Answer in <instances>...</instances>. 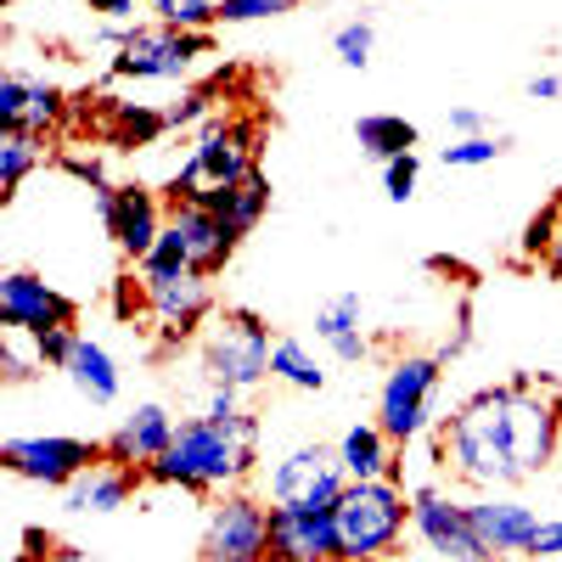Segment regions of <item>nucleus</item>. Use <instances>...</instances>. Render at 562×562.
<instances>
[{
  "mask_svg": "<svg viewBox=\"0 0 562 562\" xmlns=\"http://www.w3.org/2000/svg\"><path fill=\"white\" fill-rule=\"evenodd\" d=\"M259 461V416L237 411V416H186L175 428V445L147 467V484H169L186 495H225L237 490Z\"/></svg>",
  "mask_w": 562,
  "mask_h": 562,
  "instance_id": "nucleus-1",
  "label": "nucleus"
},
{
  "mask_svg": "<svg viewBox=\"0 0 562 562\" xmlns=\"http://www.w3.org/2000/svg\"><path fill=\"white\" fill-rule=\"evenodd\" d=\"M512 383H490L479 394H467L450 422L439 428V461L450 467V479L473 484V490H512L524 484L518 450H512Z\"/></svg>",
  "mask_w": 562,
  "mask_h": 562,
  "instance_id": "nucleus-2",
  "label": "nucleus"
},
{
  "mask_svg": "<svg viewBox=\"0 0 562 562\" xmlns=\"http://www.w3.org/2000/svg\"><path fill=\"white\" fill-rule=\"evenodd\" d=\"M338 518V557L344 562H394L411 529V490L394 479L349 484L333 506Z\"/></svg>",
  "mask_w": 562,
  "mask_h": 562,
  "instance_id": "nucleus-3",
  "label": "nucleus"
},
{
  "mask_svg": "<svg viewBox=\"0 0 562 562\" xmlns=\"http://www.w3.org/2000/svg\"><path fill=\"white\" fill-rule=\"evenodd\" d=\"M259 147H265V124L254 113H214L198 140H192V158L175 169V180L164 186L169 203H192L209 186H231V180H248L259 169Z\"/></svg>",
  "mask_w": 562,
  "mask_h": 562,
  "instance_id": "nucleus-4",
  "label": "nucleus"
},
{
  "mask_svg": "<svg viewBox=\"0 0 562 562\" xmlns=\"http://www.w3.org/2000/svg\"><path fill=\"white\" fill-rule=\"evenodd\" d=\"M270 321L248 304H225L214 315V326L203 333V371H209V389H237L254 394L270 378Z\"/></svg>",
  "mask_w": 562,
  "mask_h": 562,
  "instance_id": "nucleus-5",
  "label": "nucleus"
},
{
  "mask_svg": "<svg viewBox=\"0 0 562 562\" xmlns=\"http://www.w3.org/2000/svg\"><path fill=\"white\" fill-rule=\"evenodd\" d=\"M439 378H445V360L439 355H405L389 366V378L378 389V428L411 450L434 422V400H439Z\"/></svg>",
  "mask_w": 562,
  "mask_h": 562,
  "instance_id": "nucleus-6",
  "label": "nucleus"
},
{
  "mask_svg": "<svg viewBox=\"0 0 562 562\" xmlns=\"http://www.w3.org/2000/svg\"><path fill=\"white\" fill-rule=\"evenodd\" d=\"M506 422H512V450H518L524 479H540L557 461V445H562V394L551 383H535L529 371H518V378H512Z\"/></svg>",
  "mask_w": 562,
  "mask_h": 562,
  "instance_id": "nucleus-7",
  "label": "nucleus"
},
{
  "mask_svg": "<svg viewBox=\"0 0 562 562\" xmlns=\"http://www.w3.org/2000/svg\"><path fill=\"white\" fill-rule=\"evenodd\" d=\"M214 52V34H186L169 23H135L113 52V79H186L198 57Z\"/></svg>",
  "mask_w": 562,
  "mask_h": 562,
  "instance_id": "nucleus-8",
  "label": "nucleus"
},
{
  "mask_svg": "<svg viewBox=\"0 0 562 562\" xmlns=\"http://www.w3.org/2000/svg\"><path fill=\"white\" fill-rule=\"evenodd\" d=\"M198 562H270V506L243 490H225L209 506Z\"/></svg>",
  "mask_w": 562,
  "mask_h": 562,
  "instance_id": "nucleus-9",
  "label": "nucleus"
},
{
  "mask_svg": "<svg viewBox=\"0 0 562 562\" xmlns=\"http://www.w3.org/2000/svg\"><path fill=\"white\" fill-rule=\"evenodd\" d=\"M135 281H140V293H147V310H153V321H158L164 349L192 344L198 326H203L209 315H220V310H214V288H209L214 276L164 270V276H135Z\"/></svg>",
  "mask_w": 562,
  "mask_h": 562,
  "instance_id": "nucleus-10",
  "label": "nucleus"
},
{
  "mask_svg": "<svg viewBox=\"0 0 562 562\" xmlns=\"http://www.w3.org/2000/svg\"><path fill=\"white\" fill-rule=\"evenodd\" d=\"M411 529L422 535V546L439 551L445 562H495L473 529V506L456 501L450 490L439 484H422L411 490Z\"/></svg>",
  "mask_w": 562,
  "mask_h": 562,
  "instance_id": "nucleus-11",
  "label": "nucleus"
},
{
  "mask_svg": "<svg viewBox=\"0 0 562 562\" xmlns=\"http://www.w3.org/2000/svg\"><path fill=\"white\" fill-rule=\"evenodd\" d=\"M349 490V473L338 450L326 445H293L270 467V506H338Z\"/></svg>",
  "mask_w": 562,
  "mask_h": 562,
  "instance_id": "nucleus-12",
  "label": "nucleus"
},
{
  "mask_svg": "<svg viewBox=\"0 0 562 562\" xmlns=\"http://www.w3.org/2000/svg\"><path fill=\"white\" fill-rule=\"evenodd\" d=\"M108 450L97 439H68V434H40V439H7L0 445V461L7 473L45 484V490H68L85 467H97Z\"/></svg>",
  "mask_w": 562,
  "mask_h": 562,
  "instance_id": "nucleus-13",
  "label": "nucleus"
},
{
  "mask_svg": "<svg viewBox=\"0 0 562 562\" xmlns=\"http://www.w3.org/2000/svg\"><path fill=\"white\" fill-rule=\"evenodd\" d=\"M158 243H169L175 259L186 270H198V276H220L243 248L237 231H231L220 214H209L203 203H169V225H164Z\"/></svg>",
  "mask_w": 562,
  "mask_h": 562,
  "instance_id": "nucleus-14",
  "label": "nucleus"
},
{
  "mask_svg": "<svg viewBox=\"0 0 562 562\" xmlns=\"http://www.w3.org/2000/svg\"><path fill=\"white\" fill-rule=\"evenodd\" d=\"M97 214H102L108 237L119 243V254L130 265L147 259L164 237V225H169L158 192H147V186H97Z\"/></svg>",
  "mask_w": 562,
  "mask_h": 562,
  "instance_id": "nucleus-15",
  "label": "nucleus"
},
{
  "mask_svg": "<svg viewBox=\"0 0 562 562\" xmlns=\"http://www.w3.org/2000/svg\"><path fill=\"white\" fill-rule=\"evenodd\" d=\"M0 326L40 338V333H57V326H79V304L34 270H7L0 276Z\"/></svg>",
  "mask_w": 562,
  "mask_h": 562,
  "instance_id": "nucleus-16",
  "label": "nucleus"
},
{
  "mask_svg": "<svg viewBox=\"0 0 562 562\" xmlns=\"http://www.w3.org/2000/svg\"><path fill=\"white\" fill-rule=\"evenodd\" d=\"M270 562H338L333 506H270Z\"/></svg>",
  "mask_w": 562,
  "mask_h": 562,
  "instance_id": "nucleus-17",
  "label": "nucleus"
},
{
  "mask_svg": "<svg viewBox=\"0 0 562 562\" xmlns=\"http://www.w3.org/2000/svg\"><path fill=\"white\" fill-rule=\"evenodd\" d=\"M473 506V529L484 540L490 557H529L535 551V535H540V512L518 495H501V490H484L479 501H467Z\"/></svg>",
  "mask_w": 562,
  "mask_h": 562,
  "instance_id": "nucleus-18",
  "label": "nucleus"
},
{
  "mask_svg": "<svg viewBox=\"0 0 562 562\" xmlns=\"http://www.w3.org/2000/svg\"><path fill=\"white\" fill-rule=\"evenodd\" d=\"M175 428L180 422L169 416V405H135L102 439V450H108V461H124V467H140V473H147V467L175 445Z\"/></svg>",
  "mask_w": 562,
  "mask_h": 562,
  "instance_id": "nucleus-19",
  "label": "nucleus"
},
{
  "mask_svg": "<svg viewBox=\"0 0 562 562\" xmlns=\"http://www.w3.org/2000/svg\"><path fill=\"white\" fill-rule=\"evenodd\" d=\"M338 461H344L349 484H371V479L405 484V450L378 428V422H355V428L338 439Z\"/></svg>",
  "mask_w": 562,
  "mask_h": 562,
  "instance_id": "nucleus-20",
  "label": "nucleus"
},
{
  "mask_svg": "<svg viewBox=\"0 0 562 562\" xmlns=\"http://www.w3.org/2000/svg\"><path fill=\"white\" fill-rule=\"evenodd\" d=\"M147 484V473L140 467H124V461H97V467H85V473L63 490L68 495V512H119V506H130V495Z\"/></svg>",
  "mask_w": 562,
  "mask_h": 562,
  "instance_id": "nucleus-21",
  "label": "nucleus"
},
{
  "mask_svg": "<svg viewBox=\"0 0 562 562\" xmlns=\"http://www.w3.org/2000/svg\"><path fill=\"white\" fill-rule=\"evenodd\" d=\"M192 203H203L209 214H220L237 237H248V231H259V220L270 214V175L254 169L248 180H231V186H209V192H198Z\"/></svg>",
  "mask_w": 562,
  "mask_h": 562,
  "instance_id": "nucleus-22",
  "label": "nucleus"
},
{
  "mask_svg": "<svg viewBox=\"0 0 562 562\" xmlns=\"http://www.w3.org/2000/svg\"><path fill=\"white\" fill-rule=\"evenodd\" d=\"M315 338L333 349L344 366L366 360L371 355V338H366V304H360V293H338L333 304H321L315 310Z\"/></svg>",
  "mask_w": 562,
  "mask_h": 562,
  "instance_id": "nucleus-23",
  "label": "nucleus"
},
{
  "mask_svg": "<svg viewBox=\"0 0 562 562\" xmlns=\"http://www.w3.org/2000/svg\"><path fill=\"white\" fill-rule=\"evenodd\" d=\"M68 383L90 400V405H113L119 400V366H113V355L97 344V338H85L79 333V344H74V355H68Z\"/></svg>",
  "mask_w": 562,
  "mask_h": 562,
  "instance_id": "nucleus-24",
  "label": "nucleus"
},
{
  "mask_svg": "<svg viewBox=\"0 0 562 562\" xmlns=\"http://www.w3.org/2000/svg\"><path fill=\"white\" fill-rule=\"evenodd\" d=\"M158 135H169V113L147 108V102H113L102 108V140L108 147H153Z\"/></svg>",
  "mask_w": 562,
  "mask_h": 562,
  "instance_id": "nucleus-25",
  "label": "nucleus"
},
{
  "mask_svg": "<svg viewBox=\"0 0 562 562\" xmlns=\"http://www.w3.org/2000/svg\"><path fill=\"white\" fill-rule=\"evenodd\" d=\"M355 140H360L366 158L394 164V158L416 153V124L400 119V113H360V119H355Z\"/></svg>",
  "mask_w": 562,
  "mask_h": 562,
  "instance_id": "nucleus-26",
  "label": "nucleus"
},
{
  "mask_svg": "<svg viewBox=\"0 0 562 562\" xmlns=\"http://www.w3.org/2000/svg\"><path fill=\"white\" fill-rule=\"evenodd\" d=\"M68 113H74V102L63 97L52 79L23 74V130H29V135H40V140L57 135V130L68 124Z\"/></svg>",
  "mask_w": 562,
  "mask_h": 562,
  "instance_id": "nucleus-27",
  "label": "nucleus"
},
{
  "mask_svg": "<svg viewBox=\"0 0 562 562\" xmlns=\"http://www.w3.org/2000/svg\"><path fill=\"white\" fill-rule=\"evenodd\" d=\"M45 158V140L29 130H0V203L18 198V186L29 180V169Z\"/></svg>",
  "mask_w": 562,
  "mask_h": 562,
  "instance_id": "nucleus-28",
  "label": "nucleus"
},
{
  "mask_svg": "<svg viewBox=\"0 0 562 562\" xmlns=\"http://www.w3.org/2000/svg\"><path fill=\"white\" fill-rule=\"evenodd\" d=\"M270 378L288 383V389H299V394H321V389H326L321 360H315L299 338H276V349H270Z\"/></svg>",
  "mask_w": 562,
  "mask_h": 562,
  "instance_id": "nucleus-29",
  "label": "nucleus"
},
{
  "mask_svg": "<svg viewBox=\"0 0 562 562\" xmlns=\"http://www.w3.org/2000/svg\"><path fill=\"white\" fill-rule=\"evenodd\" d=\"M158 23L186 29V34H209L220 23V0H158Z\"/></svg>",
  "mask_w": 562,
  "mask_h": 562,
  "instance_id": "nucleus-30",
  "label": "nucleus"
},
{
  "mask_svg": "<svg viewBox=\"0 0 562 562\" xmlns=\"http://www.w3.org/2000/svg\"><path fill=\"white\" fill-rule=\"evenodd\" d=\"M371 45H378V23H371V18H349L333 34V52H338L344 68H366L371 63Z\"/></svg>",
  "mask_w": 562,
  "mask_h": 562,
  "instance_id": "nucleus-31",
  "label": "nucleus"
},
{
  "mask_svg": "<svg viewBox=\"0 0 562 562\" xmlns=\"http://www.w3.org/2000/svg\"><path fill=\"white\" fill-rule=\"evenodd\" d=\"M506 147H512L506 135H467V140H456V147H445V164L450 169H484V164L506 158Z\"/></svg>",
  "mask_w": 562,
  "mask_h": 562,
  "instance_id": "nucleus-32",
  "label": "nucleus"
},
{
  "mask_svg": "<svg viewBox=\"0 0 562 562\" xmlns=\"http://www.w3.org/2000/svg\"><path fill=\"white\" fill-rule=\"evenodd\" d=\"M557 214H562V203L551 198L529 225H524V243H518V265H540L546 259V248H551V237H557Z\"/></svg>",
  "mask_w": 562,
  "mask_h": 562,
  "instance_id": "nucleus-33",
  "label": "nucleus"
},
{
  "mask_svg": "<svg viewBox=\"0 0 562 562\" xmlns=\"http://www.w3.org/2000/svg\"><path fill=\"white\" fill-rule=\"evenodd\" d=\"M299 12V0H220V23H270Z\"/></svg>",
  "mask_w": 562,
  "mask_h": 562,
  "instance_id": "nucleus-34",
  "label": "nucleus"
},
{
  "mask_svg": "<svg viewBox=\"0 0 562 562\" xmlns=\"http://www.w3.org/2000/svg\"><path fill=\"white\" fill-rule=\"evenodd\" d=\"M164 113H169V130H192V124L203 130V124L214 119V90H209V85L186 90V97H180L175 108H164Z\"/></svg>",
  "mask_w": 562,
  "mask_h": 562,
  "instance_id": "nucleus-35",
  "label": "nucleus"
},
{
  "mask_svg": "<svg viewBox=\"0 0 562 562\" xmlns=\"http://www.w3.org/2000/svg\"><path fill=\"white\" fill-rule=\"evenodd\" d=\"M416 180H422L416 153H405V158L383 164V192H389V203H411V198H416Z\"/></svg>",
  "mask_w": 562,
  "mask_h": 562,
  "instance_id": "nucleus-36",
  "label": "nucleus"
},
{
  "mask_svg": "<svg viewBox=\"0 0 562 562\" xmlns=\"http://www.w3.org/2000/svg\"><path fill=\"white\" fill-rule=\"evenodd\" d=\"M74 344H79V326H57V333H40L34 338V355H40V366H68V355H74Z\"/></svg>",
  "mask_w": 562,
  "mask_h": 562,
  "instance_id": "nucleus-37",
  "label": "nucleus"
},
{
  "mask_svg": "<svg viewBox=\"0 0 562 562\" xmlns=\"http://www.w3.org/2000/svg\"><path fill=\"white\" fill-rule=\"evenodd\" d=\"M0 130H23V68L0 74Z\"/></svg>",
  "mask_w": 562,
  "mask_h": 562,
  "instance_id": "nucleus-38",
  "label": "nucleus"
},
{
  "mask_svg": "<svg viewBox=\"0 0 562 562\" xmlns=\"http://www.w3.org/2000/svg\"><path fill=\"white\" fill-rule=\"evenodd\" d=\"M467 349H473V299H461V304H456V326H450V338H445L439 360H461Z\"/></svg>",
  "mask_w": 562,
  "mask_h": 562,
  "instance_id": "nucleus-39",
  "label": "nucleus"
},
{
  "mask_svg": "<svg viewBox=\"0 0 562 562\" xmlns=\"http://www.w3.org/2000/svg\"><path fill=\"white\" fill-rule=\"evenodd\" d=\"M450 130L467 140V135H490V113L484 108H450Z\"/></svg>",
  "mask_w": 562,
  "mask_h": 562,
  "instance_id": "nucleus-40",
  "label": "nucleus"
},
{
  "mask_svg": "<svg viewBox=\"0 0 562 562\" xmlns=\"http://www.w3.org/2000/svg\"><path fill=\"white\" fill-rule=\"evenodd\" d=\"M237 411H243V394H237V389H209V400H203V416L225 422V416H237Z\"/></svg>",
  "mask_w": 562,
  "mask_h": 562,
  "instance_id": "nucleus-41",
  "label": "nucleus"
},
{
  "mask_svg": "<svg viewBox=\"0 0 562 562\" xmlns=\"http://www.w3.org/2000/svg\"><path fill=\"white\" fill-rule=\"evenodd\" d=\"M529 557H546V562H557L562 557V518H546L540 524V535H535V551Z\"/></svg>",
  "mask_w": 562,
  "mask_h": 562,
  "instance_id": "nucleus-42",
  "label": "nucleus"
},
{
  "mask_svg": "<svg viewBox=\"0 0 562 562\" xmlns=\"http://www.w3.org/2000/svg\"><path fill=\"white\" fill-rule=\"evenodd\" d=\"M63 169H68V175H79V180H90V192H97V186H108V180H102V158H79V153H63Z\"/></svg>",
  "mask_w": 562,
  "mask_h": 562,
  "instance_id": "nucleus-43",
  "label": "nucleus"
},
{
  "mask_svg": "<svg viewBox=\"0 0 562 562\" xmlns=\"http://www.w3.org/2000/svg\"><path fill=\"white\" fill-rule=\"evenodd\" d=\"M85 7H90V12H102L108 23H124V18L135 12V0H85Z\"/></svg>",
  "mask_w": 562,
  "mask_h": 562,
  "instance_id": "nucleus-44",
  "label": "nucleus"
},
{
  "mask_svg": "<svg viewBox=\"0 0 562 562\" xmlns=\"http://www.w3.org/2000/svg\"><path fill=\"white\" fill-rule=\"evenodd\" d=\"M529 97H535V102H557V97H562V79H557V74H535V79H529Z\"/></svg>",
  "mask_w": 562,
  "mask_h": 562,
  "instance_id": "nucleus-45",
  "label": "nucleus"
},
{
  "mask_svg": "<svg viewBox=\"0 0 562 562\" xmlns=\"http://www.w3.org/2000/svg\"><path fill=\"white\" fill-rule=\"evenodd\" d=\"M540 265H546V276H557V281H562V214H557V237H551V248H546V259H540Z\"/></svg>",
  "mask_w": 562,
  "mask_h": 562,
  "instance_id": "nucleus-46",
  "label": "nucleus"
},
{
  "mask_svg": "<svg viewBox=\"0 0 562 562\" xmlns=\"http://www.w3.org/2000/svg\"><path fill=\"white\" fill-rule=\"evenodd\" d=\"M7 7H18V0H7Z\"/></svg>",
  "mask_w": 562,
  "mask_h": 562,
  "instance_id": "nucleus-47",
  "label": "nucleus"
},
{
  "mask_svg": "<svg viewBox=\"0 0 562 562\" xmlns=\"http://www.w3.org/2000/svg\"><path fill=\"white\" fill-rule=\"evenodd\" d=\"M147 7H158V0H147Z\"/></svg>",
  "mask_w": 562,
  "mask_h": 562,
  "instance_id": "nucleus-48",
  "label": "nucleus"
},
{
  "mask_svg": "<svg viewBox=\"0 0 562 562\" xmlns=\"http://www.w3.org/2000/svg\"><path fill=\"white\" fill-rule=\"evenodd\" d=\"M557 562H562V557H557Z\"/></svg>",
  "mask_w": 562,
  "mask_h": 562,
  "instance_id": "nucleus-49",
  "label": "nucleus"
}]
</instances>
